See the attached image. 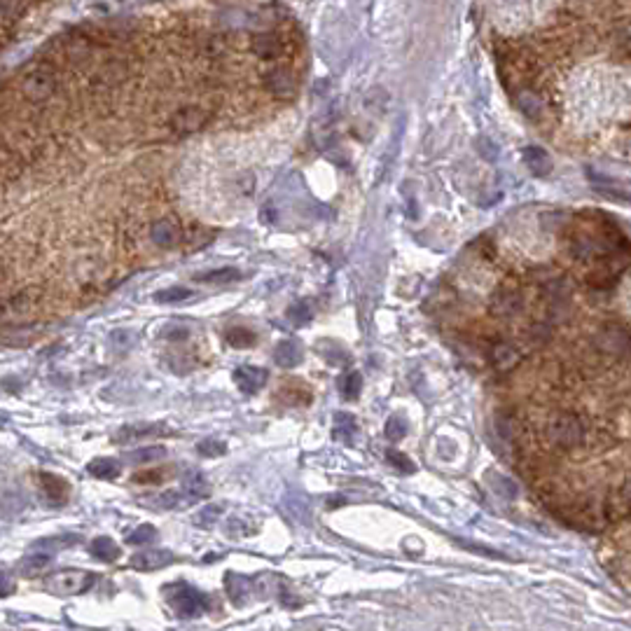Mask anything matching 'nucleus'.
<instances>
[{"label":"nucleus","mask_w":631,"mask_h":631,"mask_svg":"<svg viewBox=\"0 0 631 631\" xmlns=\"http://www.w3.org/2000/svg\"><path fill=\"white\" fill-rule=\"evenodd\" d=\"M197 451H199L201 456H206V458L222 456V454H227V444H224L222 440L208 438V440H201V442L197 444Z\"/></svg>","instance_id":"nucleus-28"},{"label":"nucleus","mask_w":631,"mask_h":631,"mask_svg":"<svg viewBox=\"0 0 631 631\" xmlns=\"http://www.w3.org/2000/svg\"><path fill=\"white\" fill-rule=\"evenodd\" d=\"M57 87H59L57 75H54V70L45 66L30 68L21 75V93L28 101H33V103L50 101L54 93H57Z\"/></svg>","instance_id":"nucleus-2"},{"label":"nucleus","mask_w":631,"mask_h":631,"mask_svg":"<svg viewBox=\"0 0 631 631\" xmlns=\"http://www.w3.org/2000/svg\"><path fill=\"white\" fill-rule=\"evenodd\" d=\"M40 484H42L45 494L50 496V501H54V503H64L70 494V484L66 479H61L59 474L40 472Z\"/></svg>","instance_id":"nucleus-12"},{"label":"nucleus","mask_w":631,"mask_h":631,"mask_svg":"<svg viewBox=\"0 0 631 631\" xmlns=\"http://www.w3.org/2000/svg\"><path fill=\"white\" fill-rule=\"evenodd\" d=\"M356 433V419L346 414V411H337L334 414V438L337 440H351Z\"/></svg>","instance_id":"nucleus-20"},{"label":"nucleus","mask_w":631,"mask_h":631,"mask_svg":"<svg viewBox=\"0 0 631 631\" xmlns=\"http://www.w3.org/2000/svg\"><path fill=\"white\" fill-rule=\"evenodd\" d=\"M241 274L239 269L234 267H222V269H213V271H206V274L197 276V280H204V283H234Z\"/></svg>","instance_id":"nucleus-22"},{"label":"nucleus","mask_w":631,"mask_h":631,"mask_svg":"<svg viewBox=\"0 0 631 631\" xmlns=\"http://www.w3.org/2000/svg\"><path fill=\"white\" fill-rule=\"evenodd\" d=\"M143 503L147 505L150 510H176L183 505V496L178 494V491H159V494H152V496H145Z\"/></svg>","instance_id":"nucleus-15"},{"label":"nucleus","mask_w":631,"mask_h":631,"mask_svg":"<svg viewBox=\"0 0 631 631\" xmlns=\"http://www.w3.org/2000/svg\"><path fill=\"white\" fill-rule=\"evenodd\" d=\"M519 307V300H517V295H498L496 297V302H494V314H498V316H505V314H510V311H514Z\"/></svg>","instance_id":"nucleus-30"},{"label":"nucleus","mask_w":631,"mask_h":631,"mask_svg":"<svg viewBox=\"0 0 631 631\" xmlns=\"http://www.w3.org/2000/svg\"><path fill=\"white\" fill-rule=\"evenodd\" d=\"M150 239H152V244L159 248H174L178 244V229L166 220L154 222L150 227Z\"/></svg>","instance_id":"nucleus-16"},{"label":"nucleus","mask_w":631,"mask_h":631,"mask_svg":"<svg viewBox=\"0 0 631 631\" xmlns=\"http://www.w3.org/2000/svg\"><path fill=\"white\" fill-rule=\"evenodd\" d=\"M339 388H341V395L348 397V400H353V397L360 395V388H363V377L360 372H348L341 377L339 381Z\"/></svg>","instance_id":"nucleus-23"},{"label":"nucleus","mask_w":631,"mask_h":631,"mask_svg":"<svg viewBox=\"0 0 631 631\" xmlns=\"http://www.w3.org/2000/svg\"><path fill=\"white\" fill-rule=\"evenodd\" d=\"M164 594H166L169 606L174 608L176 615L181 620H194L206 610L204 594H199L197 589L190 587V584H185V582L171 584V587L164 589Z\"/></svg>","instance_id":"nucleus-1"},{"label":"nucleus","mask_w":631,"mask_h":631,"mask_svg":"<svg viewBox=\"0 0 631 631\" xmlns=\"http://www.w3.org/2000/svg\"><path fill=\"white\" fill-rule=\"evenodd\" d=\"M154 540H157V528L152 524H143L127 538V545H150Z\"/></svg>","instance_id":"nucleus-27"},{"label":"nucleus","mask_w":631,"mask_h":631,"mask_svg":"<svg viewBox=\"0 0 631 631\" xmlns=\"http://www.w3.org/2000/svg\"><path fill=\"white\" fill-rule=\"evenodd\" d=\"M224 52V40L222 38H208L206 40V54L210 59H215L217 54H222Z\"/></svg>","instance_id":"nucleus-35"},{"label":"nucleus","mask_w":631,"mask_h":631,"mask_svg":"<svg viewBox=\"0 0 631 631\" xmlns=\"http://www.w3.org/2000/svg\"><path fill=\"white\" fill-rule=\"evenodd\" d=\"M386 461L391 463L395 470H400V472H407V474H411L416 470V465L411 463V458L409 456H404L402 451H397V449H386Z\"/></svg>","instance_id":"nucleus-26"},{"label":"nucleus","mask_w":631,"mask_h":631,"mask_svg":"<svg viewBox=\"0 0 631 631\" xmlns=\"http://www.w3.org/2000/svg\"><path fill=\"white\" fill-rule=\"evenodd\" d=\"M164 431L161 423H129L117 431L115 435V442H134V440H140V438H147V435H157Z\"/></svg>","instance_id":"nucleus-13"},{"label":"nucleus","mask_w":631,"mask_h":631,"mask_svg":"<svg viewBox=\"0 0 631 631\" xmlns=\"http://www.w3.org/2000/svg\"><path fill=\"white\" fill-rule=\"evenodd\" d=\"M23 10V0H3V19H17Z\"/></svg>","instance_id":"nucleus-34"},{"label":"nucleus","mask_w":631,"mask_h":631,"mask_svg":"<svg viewBox=\"0 0 631 631\" xmlns=\"http://www.w3.org/2000/svg\"><path fill=\"white\" fill-rule=\"evenodd\" d=\"M224 339H227V344L234 348H251L257 341L255 332H251L248 327H232V330H227V334H224Z\"/></svg>","instance_id":"nucleus-19"},{"label":"nucleus","mask_w":631,"mask_h":631,"mask_svg":"<svg viewBox=\"0 0 631 631\" xmlns=\"http://www.w3.org/2000/svg\"><path fill=\"white\" fill-rule=\"evenodd\" d=\"M192 295L190 288H181V285H174V288H166V290H159L154 292V302L159 304H174V302H183Z\"/></svg>","instance_id":"nucleus-24"},{"label":"nucleus","mask_w":631,"mask_h":631,"mask_svg":"<svg viewBox=\"0 0 631 631\" xmlns=\"http://www.w3.org/2000/svg\"><path fill=\"white\" fill-rule=\"evenodd\" d=\"M87 472L98 479H115L120 474V461L115 458H93L87 463Z\"/></svg>","instance_id":"nucleus-17"},{"label":"nucleus","mask_w":631,"mask_h":631,"mask_svg":"<svg viewBox=\"0 0 631 631\" xmlns=\"http://www.w3.org/2000/svg\"><path fill=\"white\" fill-rule=\"evenodd\" d=\"M89 555L93 559H98V561H106V564H113V561L120 559L122 550H120V545L113 540V538L98 535V538H93L91 545H89Z\"/></svg>","instance_id":"nucleus-10"},{"label":"nucleus","mask_w":631,"mask_h":631,"mask_svg":"<svg viewBox=\"0 0 631 631\" xmlns=\"http://www.w3.org/2000/svg\"><path fill=\"white\" fill-rule=\"evenodd\" d=\"M224 589H227V596L232 598L234 603H246L248 598H251L253 584L248 578H244V575L227 573V575H224Z\"/></svg>","instance_id":"nucleus-11"},{"label":"nucleus","mask_w":631,"mask_h":631,"mask_svg":"<svg viewBox=\"0 0 631 631\" xmlns=\"http://www.w3.org/2000/svg\"><path fill=\"white\" fill-rule=\"evenodd\" d=\"M386 103H388V93L384 89H372L368 93V98H365V106H368L374 115H379L381 110H384Z\"/></svg>","instance_id":"nucleus-31"},{"label":"nucleus","mask_w":631,"mask_h":631,"mask_svg":"<svg viewBox=\"0 0 631 631\" xmlns=\"http://www.w3.org/2000/svg\"><path fill=\"white\" fill-rule=\"evenodd\" d=\"M166 456V449L164 447H157V444H152V447H140V449H131V451H124L122 454V461L129 463V465H143V463H152V461H159V458Z\"/></svg>","instance_id":"nucleus-14"},{"label":"nucleus","mask_w":631,"mask_h":631,"mask_svg":"<svg viewBox=\"0 0 631 631\" xmlns=\"http://www.w3.org/2000/svg\"><path fill=\"white\" fill-rule=\"evenodd\" d=\"M384 433H386V438L391 440V442H397V440H402V438H404V433H407V423H404V419H402V416L393 414L391 419L386 421Z\"/></svg>","instance_id":"nucleus-29"},{"label":"nucleus","mask_w":631,"mask_h":631,"mask_svg":"<svg viewBox=\"0 0 631 631\" xmlns=\"http://www.w3.org/2000/svg\"><path fill=\"white\" fill-rule=\"evenodd\" d=\"M222 514V508H217V505H208V508H201V512L197 514V524L204 526V528H210L215 524V519Z\"/></svg>","instance_id":"nucleus-33"},{"label":"nucleus","mask_w":631,"mask_h":631,"mask_svg":"<svg viewBox=\"0 0 631 631\" xmlns=\"http://www.w3.org/2000/svg\"><path fill=\"white\" fill-rule=\"evenodd\" d=\"M169 477V472H161L159 467H154V470H143V472H136L134 474V482L136 484H161L164 479Z\"/></svg>","instance_id":"nucleus-32"},{"label":"nucleus","mask_w":631,"mask_h":631,"mask_svg":"<svg viewBox=\"0 0 631 631\" xmlns=\"http://www.w3.org/2000/svg\"><path fill=\"white\" fill-rule=\"evenodd\" d=\"M164 337L171 339V341H178V339H185L187 337V327H181V325H171L164 330Z\"/></svg>","instance_id":"nucleus-36"},{"label":"nucleus","mask_w":631,"mask_h":631,"mask_svg":"<svg viewBox=\"0 0 631 631\" xmlns=\"http://www.w3.org/2000/svg\"><path fill=\"white\" fill-rule=\"evenodd\" d=\"M274 360L280 368H295L302 363V346L297 339H280L274 348Z\"/></svg>","instance_id":"nucleus-9"},{"label":"nucleus","mask_w":631,"mask_h":631,"mask_svg":"<svg viewBox=\"0 0 631 631\" xmlns=\"http://www.w3.org/2000/svg\"><path fill=\"white\" fill-rule=\"evenodd\" d=\"M183 491L192 501H199V498H206L210 494V484L204 477V472L197 470V467H190V470L183 472Z\"/></svg>","instance_id":"nucleus-8"},{"label":"nucleus","mask_w":631,"mask_h":631,"mask_svg":"<svg viewBox=\"0 0 631 631\" xmlns=\"http://www.w3.org/2000/svg\"><path fill=\"white\" fill-rule=\"evenodd\" d=\"M52 557L45 555V552H38V555H30L28 559H23L21 564V575H26V578H33V575H38L40 571H45L47 566H50Z\"/></svg>","instance_id":"nucleus-21"},{"label":"nucleus","mask_w":631,"mask_h":631,"mask_svg":"<svg viewBox=\"0 0 631 631\" xmlns=\"http://www.w3.org/2000/svg\"><path fill=\"white\" fill-rule=\"evenodd\" d=\"M93 580H96L93 573L68 568V571L52 573L50 578L45 580V589L57 596H77V594H84L93 584Z\"/></svg>","instance_id":"nucleus-3"},{"label":"nucleus","mask_w":631,"mask_h":631,"mask_svg":"<svg viewBox=\"0 0 631 631\" xmlns=\"http://www.w3.org/2000/svg\"><path fill=\"white\" fill-rule=\"evenodd\" d=\"M269 379V372L264 368H251V365H244V368L234 370V381H237L239 391L244 395H255L257 391H262L264 384Z\"/></svg>","instance_id":"nucleus-6"},{"label":"nucleus","mask_w":631,"mask_h":631,"mask_svg":"<svg viewBox=\"0 0 631 631\" xmlns=\"http://www.w3.org/2000/svg\"><path fill=\"white\" fill-rule=\"evenodd\" d=\"M174 561V555L169 550H143L131 557V568L136 571H157V568L169 566Z\"/></svg>","instance_id":"nucleus-7"},{"label":"nucleus","mask_w":631,"mask_h":631,"mask_svg":"<svg viewBox=\"0 0 631 631\" xmlns=\"http://www.w3.org/2000/svg\"><path fill=\"white\" fill-rule=\"evenodd\" d=\"M264 87L269 93H274L276 98H292L295 91H297V84H295V75L283 66H276L264 73Z\"/></svg>","instance_id":"nucleus-5"},{"label":"nucleus","mask_w":631,"mask_h":631,"mask_svg":"<svg viewBox=\"0 0 631 631\" xmlns=\"http://www.w3.org/2000/svg\"><path fill=\"white\" fill-rule=\"evenodd\" d=\"M208 120H210V113L204 110L201 106H185L176 115H171L169 127H171V131H174V134L187 136V134H194V131H199Z\"/></svg>","instance_id":"nucleus-4"},{"label":"nucleus","mask_w":631,"mask_h":631,"mask_svg":"<svg viewBox=\"0 0 631 631\" xmlns=\"http://www.w3.org/2000/svg\"><path fill=\"white\" fill-rule=\"evenodd\" d=\"M253 52H255L260 59H276L278 54H280V45H278V40H276V38L271 35V33H262V35H257V38H255Z\"/></svg>","instance_id":"nucleus-18"},{"label":"nucleus","mask_w":631,"mask_h":631,"mask_svg":"<svg viewBox=\"0 0 631 631\" xmlns=\"http://www.w3.org/2000/svg\"><path fill=\"white\" fill-rule=\"evenodd\" d=\"M288 318L295 323V325H307L311 318H314V311H311V304L309 302H295L290 309H288Z\"/></svg>","instance_id":"nucleus-25"}]
</instances>
